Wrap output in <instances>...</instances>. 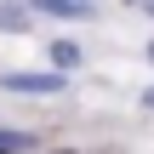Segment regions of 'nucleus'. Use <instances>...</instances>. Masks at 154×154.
<instances>
[{
  "label": "nucleus",
  "mask_w": 154,
  "mask_h": 154,
  "mask_svg": "<svg viewBox=\"0 0 154 154\" xmlns=\"http://www.w3.org/2000/svg\"><path fill=\"white\" fill-rule=\"evenodd\" d=\"M6 86L23 91V97H34V91L51 97V91H63V74H29V69H23V74H6Z\"/></svg>",
  "instance_id": "f257e3e1"
},
{
  "label": "nucleus",
  "mask_w": 154,
  "mask_h": 154,
  "mask_svg": "<svg viewBox=\"0 0 154 154\" xmlns=\"http://www.w3.org/2000/svg\"><path fill=\"white\" fill-rule=\"evenodd\" d=\"M0 154H11V149H0Z\"/></svg>",
  "instance_id": "0eeeda50"
},
{
  "label": "nucleus",
  "mask_w": 154,
  "mask_h": 154,
  "mask_svg": "<svg viewBox=\"0 0 154 154\" xmlns=\"http://www.w3.org/2000/svg\"><path fill=\"white\" fill-rule=\"evenodd\" d=\"M40 11H51V17H91V6L86 0H34Z\"/></svg>",
  "instance_id": "f03ea898"
},
{
  "label": "nucleus",
  "mask_w": 154,
  "mask_h": 154,
  "mask_svg": "<svg viewBox=\"0 0 154 154\" xmlns=\"http://www.w3.org/2000/svg\"><path fill=\"white\" fill-rule=\"evenodd\" d=\"M143 103H149V109H154V86H149V91H143Z\"/></svg>",
  "instance_id": "39448f33"
},
{
  "label": "nucleus",
  "mask_w": 154,
  "mask_h": 154,
  "mask_svg": "<svg viewBox=\"0 0 154 154\" xmlns=\"http://www.w3.org/2000/svg\"><path fill=\"white\" fill-rule=\"evenodd\" d=\"M51 63H57V69H74V63H80V46H74V40H51Z\"/></svg>",
  "instance_id": "7ed1b4c3"
},
{
  "label": "nucleus",
  "mask_w": 154,
  "mask_h": 154,
  "mask_svg": "<svg viewBox=\"0 0 154 154\" xmlns=\"http://www.w3.org/2000/svg\"><path fill=\"white\" fill-rule=\"evenodd\" d=\"M149 57H154V46H149Z\"/></svg>",
  "instance_id": "423d86ee"
},
{
  "label": "nucleus",
  "mask_w": 154,
  "mask_h": 154,
  "mask_svg": "<svg viewBox=\"0 0 154 154\" xmlns=\"http://www.w3.org/2000/svg\"><path fill=\"white\" fill-rule=\"evenodd\" d=\"M0 29L23 34V29H29V11H23V6H0Z\"/></svg>",
  "instance_id": "20e7f679"
}]
</instances>
